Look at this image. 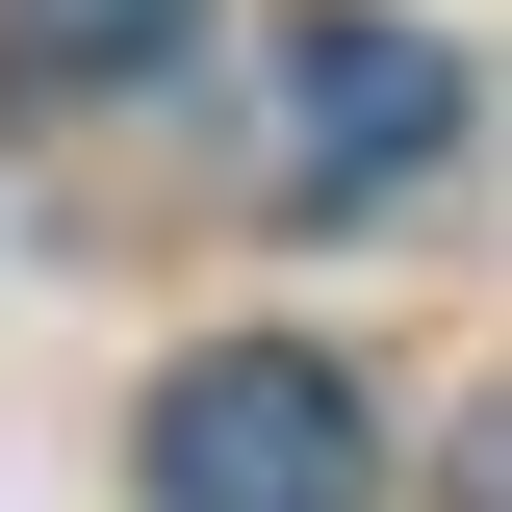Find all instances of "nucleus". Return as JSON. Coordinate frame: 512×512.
Listing matches in <instances>:
<instances>
[{"label":"nucleus","mask_w":512,"mask_h":512,"mask_svg":"<svg viewBox=\"0 0 512 512\" xmlns=\"http://www.w3.org/2000/svg\"><path fill=\"white\" fill-rule=\"evenodd\" d=\"M154 512H384V410L308 333H205L154 384Z\"/></svg>","instance_id":"1"},{"label":"nucleus","mask_w":512,"mask_h":512,"mask_svg":"<svg viewBox=\"0 0 512 512\" xmlns=\"http://www.w3.org/2000/svg\"><path fill=\"white\" fill-rule=\"evenodd\" d=\"M461 154V52L436 26H384V0H333V26H282V103H256V180L308 205H384V180H436Z\"/></svg>","instance_id":"2"},{"label":"nucleus","mask_w":512,"mask_h":512,"mask_svg":"<svg viewBox=\"0 0 512 512\" xmlns=\"http://www.w3.org/2000/svg\"><path fill=\"white\" fill-rule=\"evenodd\" d=\"M180 26H205V0H0V52L77 77V103H103V77H180Z\"/></svg>","instance_id":"3"}]
</instances>
